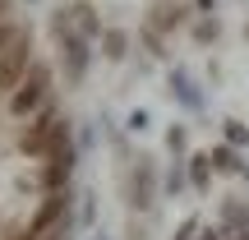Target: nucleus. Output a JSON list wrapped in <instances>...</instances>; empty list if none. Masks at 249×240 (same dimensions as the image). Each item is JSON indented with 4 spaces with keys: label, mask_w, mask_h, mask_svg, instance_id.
<instances>
[{
    "label": "nucleus",
    "mask_w": 249,
    "mask_h": 240,
    "mask_svg": "<svg viewBox=\"0 0 249 240\" xmlns=\"http://www.w3.org/2000/svg\"><path fill=\"white\" fill-rule=\"evenodd\" d=\"M60 208H65V194H51V199H46V203H42V213L33 217V226H28V236H42L46 226H51L55 217H60Z\"/></svg>",
    "instance_id": "39448f33"
},
{
    "label": "nucleus",
    "mask_w": 249,
    "mask_h": 240,
    "mask_svg": "<svg viewBox=\"0 0 249 240\" xmlns=\"http://www.w3.org/2000/svg\"><path fill=\"white\" fill-rule=\"evenodd\" d=\"M107 55H111V60L124 55V33H107Z\"/></svg>",
    "instance_id": "0eeeda50"
},
{
    "label": "nucleus",
    "mask_w": 249,
    "mask_h": 240,
    "mask_svg": "<svg viewBox=\"0 0 249 240\" xmlns=\"http://www.w3.org/2000/svg\"><path fill=\"white\" fill-rule=\"evenodd\" d=\"M0 14H5V0H0Z\"/></svg>",
    "instance_id": "9d476101"
},
{
    "label": "nucleus",
    "mask_w": 249,
    "mask_h": 240,
    "mask_svg": "<svg viewBox=\"0 0 249 240\" xmlns=\"http://www.w3.org/2000/svg\"><path fill=\"white\" fill-rule=\"evenodd\" d=\"M37 240V236H33ZM42 240H65V231H51V236H42Z\"/></svg>",
    "instance_id": "1a4fd4ad"
},
{
    "label": "nucleus",
    "mask_w": 249,
    "mask_h": 240,
    "mask_svg": "<svg viewBox=\"0 0 249 240\" xmlns=\"http://www.w3.org/2000/svg\"><path fill=\"white\" fill-rule=\"evenodd\" d=\"M70 171H74V152H70V143H60V148L51 152V166H46V185L60 189L65 180H70Z\"/></svg>",
    "instance_id": "20e7f679"
},
{
    "label": "nucleus",
    "mask_w": 249,
    "mask_h": 240,
    "mask_svg": "<svg viewBox=\"0 0 249 240\" xmlns=\"http://www.w3.org/2000/svg\"><path fill=\"white\" fill-rule=\"evenodd\" d=\"M42 102H46V70H28V79L9 92V111L14 116H33Z\"/></svg>",
    "instance_id": "f03ea898"
},
{
    "label": "nucleus",
    "mask_w": 249,
    "mask_h": 240,
    "mask_svg": "<svg viewBox=\"0 0 249 240\" xmlns=\"http://www.w3.org/2000/svg\"><path fill=\"white\" fill-rule=\"evenodd\" d=\"M60 143H65V120L55 116V111H42V120L23 129L18 148H23V152H33V157H42V152H55Z\"/></svg>",
    "instance_id": "f257e3e1"
},
{
    "label": "nucleus",
    "mask_w": 249,
    "mask_h": 240,
    "mask_svg": "<svg viewBox=\"0 0 249 240\" xmlns=\"http://www.w3.org/2000/svg\"><path fill=\"white\" fill-rule=\"evenodd\" d=\"M213 162H217V166H222V171H235V166H240L231 148H217V152H213Z\"/></svg>",
    "instance_id": "6e6552de"
},
{
    "label": "nucleus",
    "mask_w": 249,
    "mask_h": 240,
    "mask_svg": "<svg viewBox=\"0 0 249 240\" xmlns=\"http://www.w3.org/2000/svg\"><path fill=\"white\" fill-rule=\"evenodd\" d=\"M23 42H28V33L18 23H0V55H9L14 46H23Z\"/></svg>",
    "instance_id": "423d86ee"
},
{
    "label": "nucleus",
    "mask_w": 249,
    "mask_h": 240,
    "mask_svg": "<svg viewBox=\"0 0 249 240\" xmlns=\"http://www.w3.org/2000/svg\"><path fill=\"white\" fill-rule=\"evenodd\" d=\"M28 70H33V65H28V42L14 46L9 55H0V92H14L18 83L28 79Z\"/></svg>",
    "instance_id": "7ed1b4c3"
}]
</instances>
